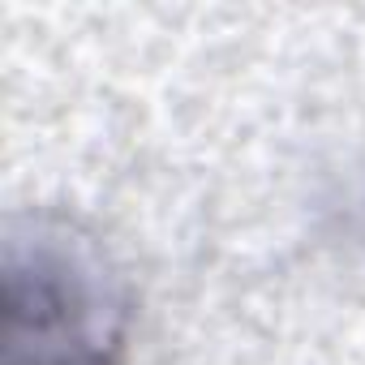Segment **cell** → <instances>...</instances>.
Segmentation results:
<instances>
[{"instance_id": "1", "label": "cell", "mask_w": 365, "mask_h": 365, "mask_svg": "<svg viewBox=\"0 0 365 365\" xmlns=\"http://www.w3.org/2000/svg\"><path fill=\"white\" fill-rule=\"evenodd\" d=\"M116 327L108 297L52 245H9L5 262V365H108Z\"/></svg>"}]
</instances>
